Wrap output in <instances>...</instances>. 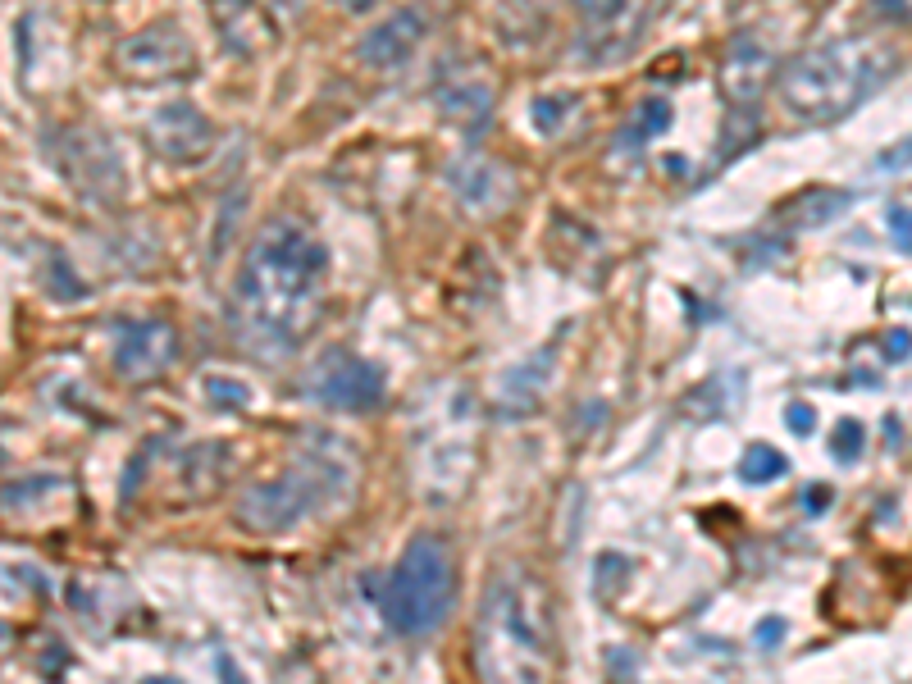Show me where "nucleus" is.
I'll return each instance as SVG.
<instances>
[{"label":"nucleus","mask_w":912,"mask_h":684,"mask_svg":"<svg viewBox=\"0 0 912 684\" xmlns=\"http://www.w3.org/2000/svg\"><path fill=\"white\" fill-rule=\"evenodd\" d=\"M324 242L301 219L283 215L256 233L238 274L233 324L260 356H288L320 320Z\"/></svg>","instance_id":"f257e3e1"},{"label":"nucleus","mask_w":912,"mask_h":684,"mask_svg":"<svg viewBox=\"0 0 912 684\" xmlns=\"http://www.w3.org/2000/svg\"><path fill=\"white\" fill-rule=\"evenodd\" d=\"M475 666L484 680H548L557 666L552 607L529 570H502L475 621Z\"/></svg>","instance_id":"f03ea898"},{"label":"nucleus","mask_w":912,"mask_h":684,"mask_svg":"<svg viewBox=\"0 0 912 684\" xmlns=\"http://www.w3.org/2000/svg\"><path fill=\"white\" fill-rule=\"evenodd\" d=\"M881 73H885V55L871 42L835 37V42L808 46L803 55H794L785 64V73H780V105L794 119L830 124V119L849 114L876 87Z\"/></svg>","instance_id":"7ed1b4c3"},{"label":"nucleus","mask_w":912,"mask_h":684,"mask_svg":"<svg viewBox=\"0 0 912 684\" xmlns=\"http://www.w3.org/2000/svg\"><path fill=\"white\" fill-rule=\"evenodd\" d=\"M452 602H456L452 552L434 534H415L384 580V598H379L384 621L397 634L420 639V634H434L452 616Z\"/></svg>","instance_id":"20e7f679"},{"label":"nucleus","mask_w":912,"mask_h":684,"mask_svg":"<svg viewBox=\"0 0 912 684\" xmlns=\"http://www.w3.org/2000/svg\"><path fill=\"white\" fill-rule=\"evenodd\" d=\"M324 447H329V438H315V447L292 461L288 475L242 493L238 520L251 534H283V529L301 525L311 511H320L324 498L342 493V484H347V452L333 447V456H329Z\"/></svg>","instance_id":"39448f33"},{"label":"nucleus","mask_w":912,"mask_h":684,"mask_svg":"<svg viewBox=\"0 0 912 684\" xmlns=\"http://www.w3.org/2000/svg\"><path fill=\"white\" fill-rule=\"evenodd\" d=\"M306 388H311L315 402L333 406V411H370V406L384 402V370L370 365L365 356L333 347L315 361Z\"/></svg>","instance_id":"423d86ee"},{"label":"nucleus","mask_w":912,"mask_h":684,"mask_svg":"<svg viewBox=\"0 0 912 684\" xmlns=\"http://www.w3.org/2000/svg\"><path fill=\"white\" fill-rule=\"evenodd\" d=\"M197 69V51L178 23H151L119 46V73L133 83H174Z\"/></svg>","instance_id":"0eeeda50"},{"label":"nucleus","mask_w":912,"mask_h":684,"mask_svg":"<svg viewBox=\"0 0 912 684\" xmlns=\"http://www.w3.org/2000/svg\"><path fill=\"white\" fill-rule=\"evenodd\" d=\"M178 361V333L169 320H128L114 333V370L128 384H146Z\"/></svg>","instance_id":"6e6552de"},{"label":"nucleus","mask_w":912,"mask_h":684,"mask_svg":"<svg viewBox=\"0 0 912 684\" xmlns=\"http://www.w3.org/2000/svg\"><path fill=\"white\" fill-rule=\"evenodd\" d=\"M146 137H151V151L156 156L174 160V165H197L201 156H210V146H215V124H210L197 105L169 101L151 114Z\"/></svg>","instance_id":"1a4fd4ad"},{"label":"nucleus","mask_w":912,"mask_h":684,"mask_svg":"<svg viewBox=\"0 0 912 684\" xmlns=\"http://www.w3.org/2000/svg\"><path fill=\"white\" fill-rule=\"evenodd\" d=\"M584 19V37H589L593 55H616L630 42H639V32L657 14L662 0H575Z\"/></svg>","instance_id":"9d476101"},{"label":"nucleus","mask_w":912,"mask_h":684,"mask_svg":"<svg viewBox=\"0 0 912 684\" xmlns=\"http://www.w3.org/2000/svg\"><path fill=\"white\" fill-rule=\"evenodd\" d=\"M425 37H429V14L420 10V5H402V10L384 14V23H374V28L365 32L356 55H361L365 69L393 73L425 46Z\"/></svg>","instance_id":"9b49d317"},{"label":"nucleus","mask_w":912,"mask_h":684,"mask_svg":"<svg viewBox=\"0 0 912 684\" xmlns=\"http://www.w3.org/2000/svg\"><path fill=\"white\" fill-rule=\"evenodd\" d=\"M447 187H452L456 201H461L470 215H502V210L516 201V178H511V169L498 165V160H484V156L452 160Z\"/></svg>","instance_id":"f8f14e48"},{"label":"nucleus","mask_w":912,"mask_h":684,"mask_svg":"<svg viewBox=\"0 0 912 684\" xmlns=\"http://www.w3.org/2000/svg\"><path fill=\"white\" fill-rule=\"evenodd\" d=\"M438 105L452 114L456 124L479 128L493 114V83L488 73L475 69V64H461V69H447L438 78Z\"/></svg>","instance_id":"ddd939ff"},{"label":"nucleus","mask_w":912,"mask_h":684,"mask_svg":"<svg viewBox=\"0 0 912 684\" xmlns=\"http://www.w3.org/2000/svg\"><path fill=\"white\" fill-rule=\"evenodd\" d=\"M69 479H55V475H37V479H19L0 493V516L14 520V525H32L37 511L42 516H55L60 502H69Z\"/></svg>","instance_id":"4468645a"},{"label":"nucleus","mask_w":912,"mask_h":684,"mask_svg":"<svg viewBox=\"0 0 912 684\" xmlns=\"http://www.w3.org/2000/svg\"><path fill=\"white\" fill-rule=\"evenodd\" d=\"M767 73H771V51L757 37H739L726 55V73H721L730 105H753L762 83H767Z\"/></svg>","instance_id":"2eb2a0df"},{"label":"nucleus","mask_w":912,"mask_h":684,"mask_svg":"<svg viewBox=\"0 0 912 684\" xmlns=\"http://www.w3.org/2000/svg\"><path fill=\"white\" fill-rule=\"evenodd\" d=\"M552 10H557V0H498V28L516 46L539 42L552 23Z\"/></svg>","instance_id":"dca6fc26"},{"label":"nucleus","mask_w":912,"mask_h":684,"mask_svg":"<svg viewBox=\"0 0 912 684\" xmlns=\"http://www.w3.org/2000/svg\"><path fill=\"white\" fill-rule=\"evenodd\" d=\"M803 206L808 210H789V224L794 228H817V224H830L835 215H844V206H849V192H812V197H803Z\"/></svg>","instance_id":"f3484780"},{"label":"nucleus","mask_w":912,"mask_h":684,"mask_svg":"<svg viewBox=\"0 0 912 684\" xmlns=\"http://www.w3.org/2000/svg\"><path fill=\"white\" fill-rule=\"evenodd\" d=\"M785 466H789V461L776 452V447L753 443L744 452V466H739V475H744V484H771V479L785 475Z\"/></svg>","instance_id":"a211bd4d"},{"label":"nucleus","mask_w":912,"mask_h":684,"mask_svg":"<svg viewBox=\"0 0 912 684\" xmlns=\"http://www.w3.org/2000/svg\"><path fill=\"white\" fill-rule=\"evenodd\" d=\"M862 447H867V429H862V420H840L835 425V434H830V452H835V461H858Z\"/></svg>","instance_id":"6ab92c4d"},{"label":"nucleus","mask_w":912,"mask_h":684,"mask_svg":"<svg viewBox=\"0 0 912 684\" xmlns=\"http://www.w3.org/2000/svg\"><path fill=\"white\" fill-rule=\"evenodd\" d=\"M666 124H671V105H666V101H648V105H643V114L634 119V137H639V142H648V137H657Z\"/></svg>","instance_id":"aec40b11"},{"label":"nucleus","mask_w":912,"mask_h":684,"mask_svg":"<svg viewBox=\"0 0 912 684\" xmlns=\"http://www.w3.org/2000/svg\"><path fill=\"white\" fill-rule=\"evenodd\" d=\"M885 224H890V238L899 242L903 251H912V206H890Z\"/></svg>","instance_id":"412c9836"},{"label":"nucleus","mask_w":912,"mask_h":684,"mask_svg":"<svg viewBox=\"0 0 912 684\" xmlns=\"http://www.w3.org/2000/svg\"><path fill=\"white\" fill-rule=\"evenodd\" d=\"M557 114H570V101L566 96H543V101H534V119H539V128L543 133H557Z\"/></svg>","instance_id":"4be33fe9"},{"label":"nucleus","mask_w":912,"mask_h":684,"mask_svg":"<svg viewBox=\"0 0 912 684\" xmlns=\"http://www.w3.org/2000/svg\"><path fill=\"white\" fill-rule=\"evenodd\" d=\"M247 10H251V0H215V19H219V28H233L238 19H247Z\"/></svg>","instance_id":"5701e85b"},{"label":"nucleus","mask_w":912,"mask_h":684,"mask_svg":"<svg viewBox=\"0 0 912 684\" xmlns=\"http://www.w3.org/2000/svg\"><path fill=\"white\" fill-rule=\"evenodd\" d=\"M785 420H789V429H794V434H812V425H817V415H812L808 402H789Z\"/></svg>","instance_id":"b1692460"},{"label":"nucleus","mask_w":912,"mask_h":684,"mask_svg":"<svg viewBox=\"0 0 912 684\" xmlns=\"http://www.w3.org/2000/svg\"><path fill=\"white\" fill-rule=\"evenodd\" d=\"M885 347H890V352H885L890 361H908V356H912V333L908 329H894L890 338H885Z\"/></svg>","instance_id":"393cba45"},{"label":"nucleus","mask_w":912,"mask_h":684,"mask_svg":"<svg viewBox=\"0 0 912 684\" xmlns=\"http://www.w3.org/2000/svg\"><path fill=\"white\" fill-rule=\"evenodd\" d=\"M803 507H808L812 516H817V511H826L830 507V488L826 484H812L808 493H803Z\"/></svg>","instance_id":"a878e982"},{"label":"nucleus","mask_w":912,"mask_h":684,"mask_svg":"<svg viewBox=\"0 0 912 684\" xmlns=\"http://www.w3.org/2000/svg\"><path fill=\"white\" fill-rule=\"evenodd\" d=\"M780 634H785V621H767L762 630H757V639H762V648H776Z\"/></svg>","instance_id":"bb28decb"},{"label":"nucleus","mask_w":912,"mask_h":684,"mask_svg":"<svg viewBox=\"0 0 912 684\" xmlns=\"http://www.w3.org/2000/svg\"><path fill=\"white\" fill-rule=\"evenodd\" d=\"M338 10H347V14H365V10H374L379 0H333Z\"/></svg>","instance_id":"cd10ccee"}]
</instances>
